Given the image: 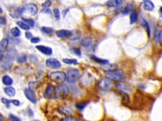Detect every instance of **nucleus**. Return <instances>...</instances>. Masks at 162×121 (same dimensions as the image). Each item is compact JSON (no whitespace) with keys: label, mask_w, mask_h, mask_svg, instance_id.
<instances>
[{"label":"nucleus","mask_w":162,"mask_h":121,"mask_svg":"<svg viewBox=\"0 0 162 121\" xmlns=\"http://www.w3.org/2000/svg\"><path fill=\"white\" fill-rule=\"evenodd\" d=\"M11 35L13 36V37H19L21 34V32L19 30V28L18 27H13L12 29L11 30Z\"/></svg>","instance_id":"nucleus-28"},{"label":"nucleus","mask_w":162,"mask_h":121,"mask_svg":"<svg viewBox=\"0 0 162 121\" xmlns=\"http://www.w3.org/2000/svg\"><path fill=\"white\" fill-rule=\"evenodd\" d=\"M137 18L138 16L137 11L135 10L132 11L131 13V15H130V24H135V23L137 22Z\"/></svg>","instance_id":"nucleus-20"},{"label":"nucleus","mask_w":162,"mask_h":121,"mask_svg":"<svg viewBox=\"0 0 162 121\" xmlns=\"http://www.w3.org/2000/svg\"><path fill=\"white\" fill-rule=\"evenodd\" d=\"M24 94L27 99L30 101L31 102L33 103H36L37 102L36 95L35 92L30 90V89H25L24 91Z\"/></svg>","instance_id":"nucleus-8"},{"label":"nucleus","mask_w":162,"mask_h":121,"mask_svg":"<svg viewBox=\"0 0 162 121\" xmlns=\"http://www.w3.org/2000/svg\"><path fill=\"white\" fill-rule=\"evenodd\" d=\"M55 98L58 99H63L68 96L70 90L67 85L61 84L55 88Z\"/></svg>","instance_id":"nucleus-1"},{"label":"nucleus","mask_w":162,"mask_h":121,"mask_svg":"<svg viewBox=\"0 0 162 121\" xmlns=\"http://www.w3.org/2000/svg\"><path fill=\"white\" fill-rule=\"evenodd\" d=\"M24 8H18L13 11V13L11 14V16L14 17V18H18L20 15H22V13L24 12Z\"/></svg>","instance_id":"nucleus-22"},{"label":"nucleus","mask_w":162,"mask_h":121,"mask_svg":"<svg viewBox=\"0 0 162 121\" xmlns=\"http://www.w3.org/2000/svg\"><path fill=\"white\" fill-rule=\"evenodd\" d=\"M8 40L7 39H3L1 41H0V53L4 52L8 47Z\"/></svg>","instance_id":"nucleus-18"},{"label":"nucleus","mask_w":162,"mask_h":121,"mask_svg":"<svg viewBox=\"0 0 162 121\" xmlns=\"http://www.w3.org/2000/svg\"><path fill=\"white\" fill-rule=\"evenodd\" d=\"M22 20H24L25 24H27L28 26H29V27H33L34 26V22L33 20L22 18Z\"/></svg>","instance_id":"nucleus-34"},{"label":"nucleus","mask_w":162,"mask_h":121,"mask_svg":"<svg viewBox=\"0 0 162 121\" xmlns=\"http://www.w3.org/2000/svg\"><path fill=\"white\" fill-rule=\"evenodd\" d=\"M116 86L118 90L126 94L131 93L132 92V88L131 87V86L129 85L124 84V83H118Z\"/></svg>","instance_id":"nucleus-10"},{"label":"nucleus","mask_w":162,"mask_h":121,"mask_svg":"<svg viewBox=\"0 0 162 121\" xmlns=\"http://www.w3.org/2000/svg\"><path fill=\"white\" fill-rule=\"evenodd\" d=\"M32 37H33V34H32V33L30 32H27L25 33V37L27 39H31Z\"/></svg>","instance_id":"nucleus-46"},{"label":"nucleus","mask_w":162,"mask_h":121,"mask_svg":"<svg viewBox=\"0 0 162 121\" xmlns=\"http://www.w3.org/2000/svg\"><path fill=\"white\" fill-rule=\"evenodd\" d=\"M72 34V31L68 30H59L56 32V35L60 39H64L70 37Z\"/></svg>","instance_id":"nucleus-12"},{"label":"nucleus","mask_w":162,"mask_h":121,"mask_svg":"<svg viewBox=\"0 0 162 121\" xmlns=\"http://www.w3.org/2000/svg\"><path fill=\"white\" fill-rule=\"evenodd\" d=\"M161 34H162L161 31L160 30L158 34L157 35V40H158V41L160 43V44L161 42Z\"/></svg>","instance_id":"nucleus-47"},{"label":"nucleus","mask_w":162,"mask_h":121,"mask_svg":"<svg viewBox=\"0 0 162 121\" xmlns=\"http://www.w3.org/2000/svg\"><path fill=\"white\" fill-rule=\"evenodd\" d=\"M26 61H27V56L25 55L20 56L17 58V62L19 63H24Z\"/></svg>","instance_id":"nucleus-38"},{"label":"nucleus","mask_w":162,"mask_h":121,"mask_svg":"<svg viewBox=\"0 0 162 121\" xmlns=\"http://www.w3.org/2000/svg\"><path fill=\"white\" fill-rule=\"evenodd\" d=\"M61 121H82V120H78L76 119V118H74V117H65Z\"/></svg>","instance_id":"nucleus-41"},{"label":"nucleus","mask_w":162,"mask_h":121,"mask_svg":"<svg viewBox=\"0 0 162 121\" xmlns=\"http://www.w3.org/2000/svg\"><path fill=\"white\" fill-rule=\"evenodd\" d=\"M91 59L93 60L94 62L99 63V64H101V65L106 64H108V60L103 59H100V58H99V57H98L96 56H94V55H92L91 56Z\"/></svg>","instance_id":"nucleus-17"},{"label":"nucleus","mask_w":162,"mask_h":121,"mask_svg":"<svg viewBox=\"0 0 162 121\" xmlns=\"http://www.w3.org/2000/svg\"><path fill=\"white\" fill-rule=\"evenodd\" d=\"M61 112L65 115V116H71L72 114V110L70 109V108L65 107H63L61 109Z\"/></svg>","instance_id":"nucleus-26"},{"label":"nucleus","mask_w":162,"mask_h":121,"mask_svg":"<svg viewBox=\"0 0 162 121\" xmlns=\"http://www.w3.org/2000/svg\"><path fill=\"white\" fill-rule=\"evenodd\" d=\"M88 105V103H77L76 104V107L79 110H82L85 109Z\"/></svg>","instance_id":"nucleus-36"},{"label":"nucleus","mask_w":162,"mask_h":121,"mask_svg":"<svg viewBox=\"0 0 162 121\" xmlns=\"http://www.w3.org/2000/svg\"><path fill=\"white\" fill-rule=\"evenodd\" d=\"M80 36L81 33L79 30H75L74 32H72V34L70 38L72 40H77L80 38Z\"/></svg>","instance_id":"nucleus-25"},{"label":"nucleus","mask_w":162,"mask_h":121,"mask_svg":"<svg viewBox=\"0 0 162 121\" xmlns=\"http://www.w3.org/2000/svg\"><path fill=\"white\" fill-rule=\"evenodd\" d=\"M46 64L47 67L52 68V69H59L62 67V64L58 60L54 58H50L48 59L46 61Z\"/></svg>","instance_id":"nucleus-5"},{"label":"nucleus","mask_w":162,"mask_h":121,"mask_svg":"<svg viewBox=\"0 0 162 121\" xmlns=\"http://www.w3.org/2000/svg\"><path fill=\"white\" fill-rule=\"evenodd\" d=\"M3 58V55L1 53H0V60H1Z\"/></svg>","instance_id":"nucleus-49"},{"label":"nucleus","mask_w":162,"mask_h":121,"mask_svg":"<svg viewBox=\"0 0 162 121\" xmlns=\"http://www.w3.org/2000/svg\"><path fill=\"white\" fill-rule=\"evenodd\" d=\"M2 82L5 85L7 86H10L13 84V80L8 75H5L3 77Z\"/></svg>","instance_id":"nucleus-23"},{"label":"nucleus","mask_w":162,"mask_h":121,"mask_svg":"<svg viewBox=\"0 0 162 121\" xmlns=\"http://www.w3.org/2000/svg\"><path fill=\"white\" fill-rule=\"evenodd\" d=\"M55 87H54L53 85H48L47 88H46L44 93V97L45 99H51L55 98Z\"/></svg>","instance_id":"nucleus-7"},{"label":"nucleus","mask_w":162,"mask_h":121,"mask_svg":"<svg viewBox=\"0 0 162 121\" xmlns=\"http://www.w3.org/2000/svg\"><path fill=\"white\" fill-rule=\"evenodd\" d=\"M7 24V20L4 16L0 17V25H5Z\"/></svg>","instance_id":"nucleus-45"},{"label":"nucleus","mask_w":162,"mask_h":121,"mask_svg":"<svg viewBox=\"0 0 162 121\" xmlns=\"http://www.w3.org/2000/svg\"><path fill=\"white\" fill-rule=\"evenodd\" d=\"M106 78L115 82H122L125 79V76L123 74L118 72H108L106 73Z\"/></svg>","instance_id":"nucleus-4"},{"label":"nucleus","mask_w":162,"mask_h":121,"mask_svg":"<svg viewBox=\"0 0 162 121\" xmlns=\"http://www.w3.org/2000/svg\"><path fill=\"white\" fill-rule=\"evenodd\" d=\"M49 77L51 80L58 84H62L66 80V74L62 71L52 72L50 74Z\"/></svg>","instance_id":"nucleus-2"},{"label":"nucleus","mask_w":162,"mask_h":121,"mask_svg":"<svg viewBox=\"0 0 162 121\" xmlns=\"http://www.w3.org/2000/svg\"><path fill=\"white\" fill-rule=\"evenodd\" d=\"M0 121H3V117L0 116Z\"/></svg>","instance_id":"nucleus-50"},{"label":"nucleus","mask_w":162,"mask_h":121,"mask_svg":"<svg viewBox=\"0 0 162 121\" xmlns=\"http://www.w3.org/2000/svg\"><path fill=\"white\" fill-rule=\"evenodd\" d=\"M29 89L31 90L34 91V90L39 87V83L38 82H31L29 83Z\"/></svg>","instance_id":"nucleus-30"},{"label":"nucleus","mask_w":162,"mask_h":121,"mask_svg":"<svg viewBox=\"0 0 162 121\" xmlns=\"http://www.w3.org/2000/svg\"><path fill=\"white\" fill-rule=\"evenodd\" d=\"M17 25L19 26V27H20L23 30H29L30 29V27L29 26H28L27 24H25L24 22H21V21H19L17 22Z\"/></svg>","instance_id":"nucleus-29"},{"label":"nucleus","mask_w":162,"mask_h":121,"mask_svg":"<svg viewBox=\"0 0 162 121\" xmlns=\"http://www.w3.org/2000/svg\"><path fill=\"white\" fill-rule=\"evenodd\" d=\"M122 1H118V0H112V1H107L105 5L108 7H116L119 6Z\"/></svg>","instance_id":"nucleus-19"},{"label":"nucleus","mask_w":162,"mask_h":121,"mask_svg":"<svg viewBox=\"0 0 162 121\" xmlns=\"http://www.w3.org/2000/svg\"><path fill=\"white\" fill-rule=\"evenodd\" d=\"M70 52H72V53H74V54H76L77 56H79V57L81 56V54H82V53H81V51H80L79 49L76 48V47L70 48Z\"/></svg>","instance_id":"nucleus-35"},{"label":"nucleus","mask_w":162,"mask_h":121,"mask_svg":"<svg viewBox=\"0 0 162 121\" xmlns=\"http://www.w3.org/2000/svg\"><path fill=\"white\" fill-rule=\"evenodd\" d=\"M41 30L46 34H48V35H51V34L53 33V28H51L50 27H43L41 28Z\"/></svg>","instance_id":"nucleus-33"},{"label":"nucleus","mask_w":162,"mask_h":121,"mask_svg":"<svg viewBox=\"0 0 162 121\" xmlns=\"http://www.w3.org/2000/svg\"><path fill=\"white\" fill-rule=\"evenodd\" d=\"M80 71L77 69L71 68L69 70L66 74V80L67 82L71 84L76 83L79 77Z\"/></svg>","instance_id":"nucleus-3"},{"label":"nucleus","mask_w":162,"mask_h":121,"mask_svg":"<svg viewBox=\"0 0 162 121\" xmlns=\"http://www.w3.org/2000/svg\"><path fill=\"white\" fill-rule=\"evenodd\" d=\"M101 68L103 71H106V73H108V72H112L117 70L118 66L117 64H109V63H108V64L101 66Z\"/></svg>","instance_id":"nucleus-14"},{"label":"nucleus","mask_w":162,"mask_h":121,"mask_svg":"<svg viewBox=\"0 0 162 121\" xmlns=\"http://www.w3.org/2000/svg\"><path fill=\"white\" fill-rule=\"evenodd\" d=\"M142 8L145 11H151L155 8L154 3L151 1H144L141 3Z\"/></svg>","instance_id":"nucleus-13"},{"label":"nucleus","mask_w":162,"mask_h":121,"mask_svg":"<svg viewBox=\"0 0 162 121\" xmlns=\"http://www.w3.org/2000/svg\"><path fill=\"white\" fill-rule=\"evenodd\" d=\"M51 1H49V0L46 1L44 3L42 4V7L44 8H48L49 7H51Z\"/></svg>","instance_id":"nucleus-42"},{"label":"nucleus","mask_w":162,"mask_h":121,"mask_svg":"<svg viewBox=\"0 0 162 121\" xmlns=\"http://www.w3.org/2000/svg\"><path fill=\"white\" fill-rule=\"evenodd\" d=\"M36 121H39V120H36Z\"/></svg>","instance_id":"nucleus-52"},{"label":"nucleus","mask_w":162,"mask_h":121,"mask_svg":"<svg viewBox=\"0 0 162 121\" xmlns=\"http://www.w3.org/2000/svg\"><path fill=\"white\" fill-rule=\"evenodd\" d=\"M11 66H12V62L10 60H7V61L5 62L3 64H2V68L5 69V70H9L11 69Z\"/></svg>","instance_id":"nucleus-31"},{"label":"nucleus","mask_w":162,"mask_h":121,"mask_svg":"<svg viewBox=\"0 0 162 121\" xmlns=\"http://www.w3.org/2000/svg\"><path fill=\"white\" fill-rule=\"evenodd\" d=\"M133 7H134V5L132 4H129L126 6V7L124 10L123 11V14H127L129 13L130 11H131L133 9Z\"/></svg>","instance_id":"nucleus-37"},{"label":"nucleus","mask_w":162,"mask_h":121,"mask_svg":"<svg viewBox=\"0 0 162 121\" xmlns=\"http://www.w3.org/2000/svg\"><path fill=\"white\" fill-rule=\"evenodd\" d=\"M2 12H3V10H2L1 8H0V14H1V13Z\"/></svg>","instance_id":"nucleus-51"},{"label":"nucleus","mask_w":162,"mask_h":121,"mask_svg":"<svg viewBox=\"0 0 162 121\" xmlns=\"http://www.w3.org/2000/svg\"><path fill=\"white\" fill-rule=\"evenodd\" d=\"M17 54V51L15 48H11L8 51V53L7 54V59L11 61V60H14Z\"/></svg>","instance_id":"nucleus-15"},{"label":"nucleus","mask_w":162,"mask_h":121,"mask_svg":"<svg viewBox=\"0 0 162 121\" xmlns=\"http://www.w3.org/2000/svg\"><path fill=\"white\" fill-rule=\"evenodd\" d=\"M53 13H54V17H55V18L56 20H59L60 18V13L59 10L58 9V8H54L53 10Z\"/></svg>","instance_id":"nucleus-39"},{"label":"nucleus","mask_w":162,"mask_h":121,"mask_svg":"<svg viewBox=\"0 0 162 121\" xmlns=\"http://www.w3.org/2000/svg\"><path fill=\"white\" fill-rule=\"evenodd\" d=\"M30 60H31V62H36V61H37V57L34 56H32L30 57Z\"/></svg>","instance_id":"nucleus-48"},{"label":"nucleus","mask_w":162,"mask_h":121,"mask_svg":"<svg viewBox=\"0 0 162 121\" xmlns=\"http://www.w3.org/2000/svg\"><path fill=\"white\" fill-rule=\"evenodd\" d=\"M40 39L39 38V37H33L31 39V42L33 43V44H37L40 42Z\"/></svg>","instance_id":"nucleus-43"},{"label":"nucleus","mask_w":162,"mask_h":121,"mask_svg":"<svg viewBox=\"0 0 162 121\" xmlns=\"http://www.w3.org/2000/svg\"><path fill=\"white\" fill-rule=\"evenodd\" d=\"M24 11H27L30 13L32 15H35L38 11V8L34 3H29L26 5L24 7Z\"/></svg>","instance_id":"nucleus-9"},{"label":"nucleus","mask_w":162,"mask_h":121,"mask_svg":"<svg viewBox=\"0 0 162 121\" xmlns=\"http://www.w3.org/2000/svg\"><path fill=\"white\" fill-rule=\"evenodd\" d=\"M36 48L39 51H40V53H42V54H44V55L46 56H50L53 53V51H52V49L49 47H46V46L39 45H37Z\"/></svg>","instance_id":"nucleus-11"},{"label":"nucleus","mask_w":162,"mask_h":121,"mask_svg":"<svg viewBox=\"0 0 162 121\" xmlns=\"http://www.w3.org/2000/svg\"><path fill=\"white\" fill-rule=\"evenodd\" d=\"M1 102L8 105L10 104V103H13L15 106H19L20 105V102L18 100H8L7 99H5V98L1 99Z\"/></svg>","instance_id":"nucleus-21"},{"label":"nucleus","mask_w":162,"mask_h":121,"mask_svg":"<svg viewBox=\"0 0 162 121\" xmlns=\"http://www.w3.org/2000/svg\"><path fill=\"white\" fill-rule=\"evenodd\" d=\"M63 62L67 64H77V60L76 59H68L64 58L63 59Z\"/></svg>","instance_id":"nucleus-27"},{"label":"nucleus","mask_w":162,"mask_h":121,"mask_svg":"<svg viewBox=\"0 0 162 121\" xmlns=\"http://www.w3.org/2000/svg\"><path fill=\"white\" fill-rule=\"evenodd\" d=\"M92 39L91 37H85L80 40V44L84 47H88L91 45Z\"/></svg>","instance_id":"nucleus-16"},{"label":"nucleus","mask_w":162,"mask_h":121,"mask_svg":"<svg viewBox=\"0 0 162 121\" xmlns=\"http://www.w3.org/2000/svg\"><path fill=\"white\" fill-rule=\"evenodd\" d=\"M141 26H143L144 27L146 28V31L147 32V33H148V36H150V28H149V26L148 25V23L147 22V21H146L145 20L143 19V21L141 22Z\"/></svg>","instance_id":"nucleus-32"},{"label":"nucleus","mask_w":162,"mask_h":121,"mask_svg":"<svg viewBox=\"0 0 162 121\" xmlns=\"http://www.w3.org/2000/svg\"><path fill=\"white\" fill-rule=\"evenodd\" d=\"M41 12H42V13H46V14H49V15H50V16H52V12H51V10L48 9V8H44V9L42 10Z\"/></svg>","instance_id":"nucleus-44"},{"label":"nucleus","mask_w":162,"mask_h":121,"mask_svg":"<svg viewBox=\"0 0 162 121\" xmlns=\"http://www.w3.org/2000/svg\"><path fill=\"white\" fill-rule=\"evenodd\" d=\"M114 86V83L111 80L107 78L101 79L98 83V86L102 90H108Z\"/></svg>","instance_id":"nucleus-6"},{"label":"nucleus","mask_w":162,"mask_h":121,"mask_svg":"<svg viewBox=\"0 0 162 121\" xmlns=\"http://www.w3.org/2000/svg\"><path fill=\"white\" fill-rule=\"evenodd\" d=\"M9 119L11 121H21V120L18 117L14 116L13 114L9 115Z\"/></svg>","instance_id":"nucleus-40"},{"label":"nucleus","mask_w":162,"mask_h":121,"mask_svg":"<svg viewBox=\"0 0 162 121\" xmlns=\"http://www.w3.org/2000/svg\"><path fill=\"white\" fill-rule=\"evenodd\" d=\"M4 91L5 93L10 97H14L15 95V90L13 87H6L4 88Z\"/></svg>","instance_id":"nucleus-24"}]
</instances>
